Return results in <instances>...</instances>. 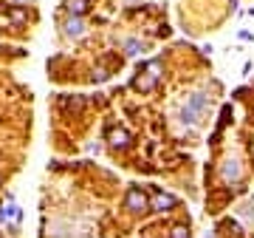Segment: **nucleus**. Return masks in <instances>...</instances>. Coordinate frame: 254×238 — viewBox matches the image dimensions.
Returning a JSON list of instances; mask_svg holds the SVG:
<instances>
[{"instance_id": "obj_10", "label": "nucleus", "mask_w": 254, "mask_h": 238, "mask_svg": "<svg viewBox=\"0 0 254 238\" xmlns=\"http://www.w3.org/2000/svg\"><path fill=\"white\" fill-rule=\"evenodd\" d=\"M170 238H190V230L184 227V224H178V227H173V236Z\"/></svg>"}, {"instance_id": "obj_3", "label": "nucleus", "mask_w": 254, "mask_h": 238, "mask_svg": "<svg viewBox=\"0 0 254 238\" xmlns=\"http://www.w3.org/2000/svg\"><path fill=\"white\" fill-rule=\"evenodd\" d=\"M127 207H130V210H136V213L147 210V196H144V190L130 187V190H127Z\"/></svg>"}, {"instance_id": "obj_1", "label": "nucleus", "mask_w": 254, "mask_h": 238, "mask_svg": "<svg viewBox=\"0 0 254 238\" xmlns=\"http://www.w3.org/2000/svg\"><path fill=\"white\" fill-rule=\"evenodd\" d=\"M209 108V97L206 94H192L190 100H187V108L181 111V122L187 125V128H195L200 122L198 114H203V111Z\"/></svg>"}, {"instance_id": "obj_7", "label": "nucleus", "mask_w": 254, "mask_h": 238, "mask_svg": "<svg viewBox=\"0 0 254 238\" xmlns=\"http://www.w3.org/2000/svg\"><path fill=\"white\" fill-rule=\"evenodd\" d=\"M108 139H110V145H113V147H127V145H130V133L122 130V128H113L108 133Z\"/></svg>"}, {"instance_id": "obj_5", "label": "nucleus", "mask_w": 254, "mask_h": 238, "mask_svg": "<svg viewBox=\"0 0 254 238\" xmlns=\"http://www.w3.org/2000/svg\"><path fill=\"white\" fill-rule=\"evenodd\" d=\"M65 34L68 37H82L85 34V23H82L76 14H71V17L65 20Z\"/></svg>"}, {"instance_id": "obj_2", "label": "nucleus", "mask_w": 254, "mask_h": 238, "mask_svg": "<svg viewBox=\"0 0 254 238\" xmlns=\"http://www.w3.org/2000/svg\"><path fill=\"white\" fill-rule=\"evenodd\" d=\"M158 77H161V65L150 63V65H147V77H144V80H136V88H138V91H150V88L158 83Z\"/></svg>"}, {"instance_id": "obj_6", "label": "nucleus", "mask_w": 254, "mask_h": 238, "mask_svg": "<svg viewBox=\"0 0 254 238\" xmlns=\"http://www.w3.org/2000/svg\"><path fill=\"white\" fill-rule=\"evenodd\" d=\"M223 179L226 182H237L240 179V162L237 159H226L223 162Z\"/></svg>"}, {"instance_id": "obj_8", "label": "nucleus", "mask_w": 254, "mask_h": 238, "mask_svg": "<svg viewBox=\"0 0 254 238\" xmlns=\"http://www.w3.org/2000/svg\"><path fill=\"white\" fill-rule=\"evenodd\" d=\"M88 3H91V0H65V9L71 11V14H76V17H79L82 11L88 9Z\"/></svg>"}, {"instance_id": "obj_11", "label": "nucleus", "mask_w": 254, "mask_h": 238, "mask_svg": "<svg viewBox=\"0 0 254 238\" xmlns=\"http://www.w3.org/2000/svg\"><path fill=\"white\" fill-rule=\"evenodd\" d=\"M108 77H110V74L105 71V68H99V71L93 74V83H105V80H108Z\"/></svg>"}, {"instance_id": "obj_12", "label": "nucleus", "mask_w": 254, "mask_h": 238, "mask_svg": "<svg viewBox=\"0 0 254 238\" xmlns=\"http://www.w3.org/2000/svg\"><path fill=\"white\" fill-rule=\"evenodd\" d=\"M0 182H3V179H0Z\"/></svg>"}, {"instance_id": "obj_4", "label": "nucleus", "mask_w": 254, "mask_h": 238, "mask_svg": "<svg viewBox=\"0 0 254 238\" xmlns=\"http://www.w3.org/2000/svg\"><path fill=\"white\" fill-rule=\"evenodd\" d=\"M175 204H178V202H175V196H170V193H155L153 202H150V207L158 210V213H167V210H173Z\"/></svg>"}, {"instance_id": "obj_9", "label": "nucleus", "mask_w": 254, "mask_h": 238, "mask_svg": "<svg viewBox=\"0 0 254 238\" xmlns=\"http://www.w3.org/2000/svg\"><path fill=\"white\" fill-rule=\"evenodd\" d=\"M125 48H127V54H141V51H144V46H141L138 40H127Z\"/></svg>"}]
</instances>
